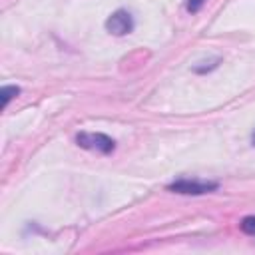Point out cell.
<instances>
[{
  "label": "cell",
  "instance_id": "cell-3",
  "mask_svg": "<svg viewBox=\"0 0 255 255\" xmlns=\"http://www.w3.org/2000/svg\"><path fill=\"white\" fill-rule=\"evenodd\" d=\"M106 30L114 36H126L133 30V16L128 10L120 8V10L112 12L110 18L106 20Z\"/></svg>",
  "mask_w": 255,
  "mask_h": 255
},
{
  "label": "cell",
  "instance_id": "cell-1",
  "mask_svg": "<svg viewBox=\"0 0 255 255\" xmlns=\"http://www.w3.org/2000/svg\"><path fill=\"white\" fill-rule=\"evenodd\" d=\"M76 143L80 147H84V149H90V151H96V153H104V155H108V153H112L116 149V141L110 135L102 133V131H80L76 135Z\"/></svg>",
  "mask_w": 255,
  "mask_h": 255
},
{
  "label": "cell",
  "instance_id": "cell-7",
  "mask_svg": "<svg viewBox=\"0 0 255 255\" xmlns=\"http://www.w3.org/2000/svg\"><path fill=\"white\" fill-rule=\"evenodd\" d=\"M251 145L255 147V129H253V133H251Z\"/></svg>",
  "mask_w": 255,
  "mask_h": 255
},
{
  "label": "cell",
  "instance_id": "cell-2",
  "mask_svg": "<svg viewBox=\"0 0 255 255\" xmlns=\"http://www.w3.org/2000/svg\"><path fill=\"white\" fill-rule=\"evenodd\" d=\"M219 187L217 181H203V179H189V177H179L167 185L169 191L181 193V195H205L211 193Z\"/></svg>",
  "mask_w": 255,
  "mask_h": 255
},
{
  "label": "cell",
  "instance_id": "cell-5",
  "mask_svg": "<svg viewBox=\"0 0 255 255\" xmlns=\"http://www.w3.org/2000/svg\"><path fill=\"white\" fill-rule=\"evenodd\" d=\"M20 94V88L18 86H4L2 88V108H6L10 104L12 98H16Z\"/></svg>",
  "mask_w": 255,
  "mask_h": 255
},
{
  "label": "cell",
  "instance_id": "cell-4",
  "mask_svg": "<svg viewBox=\"0 0 255 255\" xmlns=\"http://www.w3.org/2000/svg\"><path fill=\"white\" fill-rule=\"evenodd\" d=\"M239 229H241L245 235L255 237V215H247V217H243L241 223H239Z\"/></svg>",
  "mask_w": 255,
  "mask_h": 255
},
{
  "label": "cell",
  "instance_id": "cell-6",
  "mask_svg": "<svg viewBox=\"0 0 255 255\" xmlns=\"http://www.w3.org/2000/svg\"><path fill=\"white\" fill-rule=\"evenodd\" d=\"M207 0H187V4H185V10L189 12V14H195V12H199L201 8H203V4H205Z\"/></svg>",
  "mask_w": 255,
  "mask_h": 255
}]
</instances>
